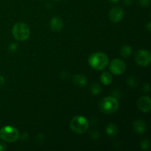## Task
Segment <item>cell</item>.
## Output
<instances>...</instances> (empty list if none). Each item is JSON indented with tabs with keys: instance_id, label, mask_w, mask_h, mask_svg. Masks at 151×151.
<instances>
[{
	"instance_id": "44dd1931",
	"label": "cell",
	"mask_w": 151,
	"mask_h": 151,
	"mask_svg": "<svg viewBox=\"0 0 151 151\" xmlns=\"http://www.w3.org/2000/svg\"><path fill=\"white\" fill-rule=\"evenodd\" d=\"M6 149V145L0 140V151L4 150Z\"/></svg>"
},
{
	"instance_id": "ac0fdd59",
	"label": "cell",
	"mask_w": 151,
	"mask_h": 151,
	"mask_svg": "<svg viewBox=\"0 0 151 151\" xmlns=\"http://www.w3.org/2000/svg\"><path fill=\"white\" fill-rule=\"evenodd\" d=\"M140 146H141L142 148L145 150H147L150 148V142L148 139H144L143 140H142L141 142H140Z\"/></svg>"
},
{
	"instance_id": "484cf974",
	"label": "cell",
	"mask_w": 151,
	"mask_h": 151,
	"mask_svg": "<svg viewBox=\"0 0 151 151\" xmlns=\"http://www.w3.org/2000/svg\"><path fill=\"white\" fill-rule=\"evenodd\" d=\"M109 1H110L111 2H113V3H116V2H118V1H119V0H109Z\"/></svg>"
},
{
	"instance_id": "d4e9b609",
	"label": "cell",
	"mask_w": 151,
	"mask_h": 151,
	"mask_svg": "<svg viewBox=\"0 0 151 151\" xmlns=\"http://www.w3.org/2000/svg\"><path fill=\"white\" fill-rule=\"evenodd\" d=\"M146 29H147V30L148 31V32H150L151 31V23L150 22H148L147 24V27H146Z\"/></svg>"
},
{
	"instance_id": "277c9868",
	"label": "cell",
	"mask_w": 151,
	"mask_h": 151,
	"mask_svg": "<svg viewBox=\"0 0 151 151\" xmlns=\"http://www.w3.org/2000/svg\"><path fill=\"white\" fill-rule=\"evenodd\" d=\"M70 128L78 134H84L88 128V122L83 116H76L71 120Z\"/></svg>"
},
{
	"instance_id": "ba28073f",
	"label": "cell",
	"mask_w": 151,
	"mask_h": 151,
	"mask_svg": "<svg viewBox=\"0 0 151 151\" xmlns=\"http://www.w3.org/2000/svg\"><path fill=\"white\" fill-rule=\"evenodd\" d=\"M124 17V10L122 7L116 6L111 8L109 12V18L114 23H118Z\"/></svg>"
},
{
	"instance_id": "7c38bea8",
	"label": "cell",
	"mask_w": 151,
	"mask_h": 151,
	"mask_svg": "<svg viewBox=\"0 0 151 151\" xmlns=\"http://www.w3.org/2000/svg\"><path fill=\"white\" fill-rule=\"evenodd\" d=\"M106 132L109 137H114L119 133V129H118V127L116 126L115 124L111 123L106 126Z\"/></svg>"
},
{
	"instance_id": "603a6c76",
	"label": "cell",
	"mask_w": 151,
	"mask_h": 151,
	"mask_svg": "<svg viewBox=\"0 0 151 151\" xmlns=\"http://www.w3.org/2000/svg\"><path fill=\"white\" fill-rule=\"evenodd\" d=\"M4 83H5V80H4V77L0 75V87L2 86L4 84Z\"/></svg>"
},
{
	"instance_id": "30bf717a",
	"label": "cell",
	"mask_w": 151,
	"mask_h": 151,
	"mask_svg": "<svg viewBox=\"0 0 151 151\" xmlns=\"http://www.w3.org/2000/svg\"><path fill=\"white\" fill-rule=\"evenodd\" d=\"M50 28L55 32H59L63 27V22L60 18L55 16L50 20Z\"/></svg>"
},
{
	"instance_id": "4fadbf2b",
	"label": "cell",
	"mask_w": 151,
	"mask_h": 151,
	"mask_svg": "<svg viewBox=\"0 0 151 151\" xmlns=\"http://www.w3.org/2000/svg\"><path fill=\"white\" fill-rule=\"evenodd\" d=\"M73 82L78 86L83 87L87 84V78L83 75H76L74 76Z\"/></svg>"
},
{
	"instance_id": "2e32d148",
	"label": "cell",
	"mask_w": 151,
	"mask_h": 151,
	"mask_svg": "<svg viewBox=\"0 0 151 151\" xmlns=\"http://www.w3.org/2000/svg\"><path fill=\"white\" fill-rule=\"evenodd\" d=\"M127 84H128L131 88H136L139 84L138 79L134 76L129 77V78L127 79Z\"/></svg>"
},
{
	"instance_id": "9c48e42d",
	"label": "cell",
	"mask_w": 151,
	"mask_h": 151,
	"mask_svg": "<svg viewBox=\"0 0 151 151\" xmlns=\"http://www.w3.org/2000/svg\"><path fill=\"white\" fill-rule=\"evenodd\" d=\"M137 106L141 111L147 113L151 109V100L148 96H143L137 101Z\"/></svg>"
},
{
	"instance_id": "ffe728a7",
	"label": "cell",
	"mask_w": 151,
	"mask_h": 151,
	"mask_svg": "<svg viewBox=\"0 0 151 151\" xmlns=\"http://www.w3.org/2000/svg\"><path fill=\"white\" fill-rule=\"evenodd\" d=\"M9 49L11 52H15L18 50V44H15V43H13V44H10L9 46Z\"/></svg>"
},
{
	"instance_id": "5b68a950",
	"label": "cell",
	"mask_w": 151,
	"mask_h": 151,
	"mask_svg": "<svg viewBox=\"0 0 151 151\" xmlns=\"http://www.w3.org/2000/svg\"><path fill=\"white\" fill-rule=\"evenodd\" d=\"M19 138V133L16 128L7 125L0 130V139L7 142H14Z\"/></svg>"
},
{
	"instance_id": "4316f807",
	"label": "cell",
	"mask_w": 151,
	"mask_h": 151,
	"mask_svg": "<svg viewBox=\"0 0 151 151\" xmlns=\"http://www.w3.org/2000/svg\"><path fill=\"white\" fill-rule=\"evenodd\" d=\"M55 1H60V0H55Z\"/></svg>"
},
{
	"instance_id": "7a4b0ae2",
	"label": "cell",
	"mask_w": 151,
	"mask_h": 151,
	"mask_svg": "<svg viewBox=\"0 0 151 151\" xmlns=\"http://www.w3.org/2000/svg\"><path fill=\"white\" fill-rule=\"evenodd\" d=\"M100 111L105 114H113L119 109V102L114 97H106L102 99L99 103Z\"/></svg>"
},
{
	"instance_id": "e0dca14e",
	"label": "cell",
	"mask_w": 151,
	"mask_h": 151,
	"mask_svg": "<svg viewBox=\"0 0 151 151\" xmlns=\"http://www.w3.org/2000/svg\"><path fill=\"white\" fill-rule=\"evenodd\" d=\"M101 90V86H100L98 83H94L91 86V88H90V91H91V94H94V95H97V94H100Z\"/></svg>"
},
{
	"instance_id": "7402d4cb",
	"label": "cell",
	"mask_w": 151,
	"mask_h": 151,
	"mask_svg": "<svg viewBox=\"0 0 151 151\" xmlns=\"http://www.w3.org/2000/svg\"><path fill=\"white\" fill-rule=\"evenodd\" d=\"M143 91H144L145 92H147V93H148L149 91H150V86H149V84H145V85L144 86Z\"/></svg>"
},
{
	"instance_id": "3957f363",
	"label": "cell",
	"mask_w": 151,
	"mask_h": 151,
	"mask_svg": "<svg viewBox=\"0 0 151 151\" xmlns=\"http://www.w3.org/2000/svg\"><path fill=\"white\" fill-rule=\"evenodd\" d=\"M13 37L19 41H24L29 38L30 35L29 26L24 22H18L12 29Z\"/></svg>"
},
{
	"instance_id": "8fae6325",
	"label": "cell",
	"mask_w": 151,
	"mask_h": 151,
	"mask_svg": "<svg viewBox=\"0 0 151 151\" xmlns=\"http://www.w3.org/2000/svg\"><path fill=\"white\" fill-rule=\"evenodd\" d=\"M133 128L136 133L139 134H142L147 130V124L144 120L142 119H137L133 123Z\"/></svg>"
},
{
	"instance_id": "cb8c5ba5",
	"label": "cell",
	"mask_w": 151,
	"mask_h": 151,
	"mask_svg": "<svg viewBox=\"0 0 151 151\" xmlns=\"http://www.w3.org/2000/svg\"><path fill=\"white\" fill-rule=\"evenodd\" d=\"M134 0H123V2L125 5H131Z\"/></svg>"
},
{
	"instance_id": "6da1fadb",
	"label": "cell",
	"mask_w": 151,
	"mask_h": 151,
	"mask_svg": "<svg viewBox=\"0 0 151 151\" xmlns=\"http://www.w3.org/2000/svg\"><path fill=\"white\" fill-rule=\"evenodd\" d=\"M88 63L95 70H103L109 63V58L103 52H96L88 58Z\"/></svg>"
},
{
	"instance_id": "d6986e66",
	"label": "cell",
	"mask_w": 151,
	"mask_h": 151,
	"mask_svg": "<svg viewBox=\"0 0 151 151\" xmlns=\"http://www.w3.org/2000/svg\"><path fill=\"white\" fill-rule=\"evenodd\" d=\"M138 3L141 7H148L150 4V0H138Z\"/></svg>"
},
{
	"instance_id": "9a60e30c",
	"label": "cell",
	"mask_w": 151,
	"mask_h": 151,
	"mask_svg": "<svg viewBox=\"0 0 151 151\" xmlns=\"http://www.w3.org/2000/svg\"><path fill=\"white\" fill-rule=\"evenodd\" d=\"M131 54H132V48L129 45H125L120 49V55L125 58L131 56Z\"/></svg>"
},
{
	"instance_id": "5bb4252c",
	"label": "cell",
	"mask_w": 151,
	"mask_h": 151,
	"mask_svg": "<svg viewBox=\"0 0 151 151\" xmlns=\"http://www.w3.org/2000/svg\"><path fill=\"white\" fill-rule=\"evenodd\" d=\"M100 81L104 85H109L112 82V76L109 72H105L100 76Z\"/></svg>"
},
{
	"instance_id": "52a82bcc",
	"label": "cell",
	"mask_w": 151,
	"mask_h": 151,
	"mask_svg": "<svg viewBox=\"0 0 151 151\" xmlns=\"http://www.w3.org/2000/svg\"><path fill=\"white\" fill-rule=\"evenodd\" d=\"M111 72L115 75H120L126 70V65L120 59H114L110 63L109 66Z\"/></svg>"
},
{
	"instance_id": "8992f818",
	"label": "cell",
	"mask_w": 151,
	"mask_h": 151,
	"mask_svg": "<svg viewBox=\"0 0 151 151\" xmlns=\"http://www.w3.org/2000/svg\"><path fill=\"white\" fill-rule=\"evenodd\" d=\"M136 63L141 66H147L150 63L151 54L148 50H139L135 55Z\"/></svg>"
}]
</instances>
